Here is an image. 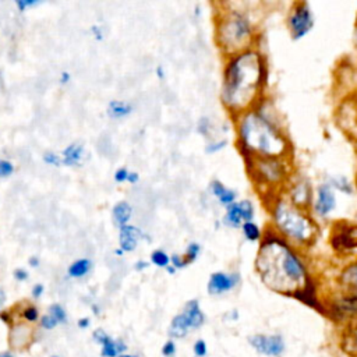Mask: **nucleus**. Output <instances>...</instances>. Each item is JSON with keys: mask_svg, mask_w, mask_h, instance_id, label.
<instances>
[{"mask_svg": "<svg viewBox=\"0 0 357 357\" xmlns=\"http://www.w3.org/2000/svg\"><path fill=\"white\" fill-rule=\"evenodd\" d=\"M231 120L236 146L244 162L252 158H293V142L284 128L283 117L269 95Z\"/></svg>", "mask_w": 357, "mask_h": 357, "instance_id": "obj_1", "label": "nucleus"}, {"mask_svg": "<svg viewBox=\"0 0 357 357\" xmlns=\"http://www.w3.org/2000/svg\"><path fill=\"white\" fill-rule=\"evenodd\" d=\"M269 63L255 46L225 59L219 99L231 119L250 110L266 96Z\"/></svg>", "mask_w": 357, "mask_h": 357, "instance_id": "obj_2", "label": "nucleus"}, {"mask_svg": "<svg viewBox=\"0 0 357 357\" xmlns=\"http://www.w3.org/2000/svg\"><path fill=\"white\" fill-rule=\"evenodd\" d=\"M254 266L268 289L286 297L312 278L304 251L293 247L269 226L264 227Z\"/></svg>", "mask_w": 357, "mask_h": 357, "instance_id": "obj_3", "label": "nucleus"}, {"mask_svg": "<svg viewBox=\"0 0 357 357\" xmlns=\"http://www.w3.org/2000/svg\"><path fill=\"white\" fill-rule=\"evenodd\" d=\"M269 213V227L293 247L304 251L319 236L318 220L310 211L293 205L282 192L261 197Z\"/></svg>", "mask_w": 357, "mask_h": 357, "instance_id": "obj_4", "label": "nucleus"}, {"mask_svg": "<svg viewBox=\"0 0 357 357\" xmlns=\"http://www.w3.org/2000/svg\"><path fill=\"white\" fill-rule=\"evenodd\" d=\"M215 43L226 57L255 47L259 32L252 14L238 3H216Z\"/></svg>", "mask_w": 357, "mask_h": 357, "instance_id": "obj_5", "label": "nucleus"}, {"mask_svg": "<svg viewBox=\"0 0 357 357\" xmlns=\"http://www.w3.org/2000/svg\"><path fill=\"white\" fill-rule=\"evenodd\" d=\"M244 165L250 181L261 192V197L282 192L294 173V162L290 156L252 158Z\"/></svg>", "mask_w": 357, "mask_h": 357, "instance_id": "obj_6", "label": "nucleus"}, {"mask_svg": "<svg viewBox=\"0 0 357 357\" xmlns=\"http://www.w3.org/2000/svg\"><path fill=\"white\" fill-rule=\"evenodd\" d=\"M315 25L314 11L308 1H296L291 4L286 17V28L291 40H301Z\"/></svg>", "mask_w": 357, "mask_h": 357, "instance_id": "obj_7", "label": "nucleus"}, {"mask_svg": "<svg viewBox=\"0 0 357 357\" xmlns=\"http://www.w3.org/2000/svg\"><path fill=\"white\" fill-rule=\"evenodd\" d=\"M314 192L315 188L312 187L311 180L304 176V174H298V173H293L290 180L287 181V184L284 185L282 194L296 206L301 208V209H311L312 205V199H314Z\"/></svg>", "mask_w": 357, "mask_h": 357, "instance_id": "obj_8", "label": "nucleus"}, {"mask_svg": "<svg viewBox=\"0 0 357 357\" xmlns=\"http://www.w3.org/2000/svg\"><path fill=\"white\" fill-rule=\"evenodd\" d=\"M329 244L337 254H350L357 250V225L337 222L332 227Z\"/></svg>", "mask_w": 357, "mask_h": 357, "instance_id": "obj_9", "label": "nucleus"}, {"mask_svg": "<svg viewBox=\"0 0 357 357\" xmlns=\"http://www.w3.org/2000/svg\"><path fill=\"white\" fill-rule=\"evenodd\" d=\"M337 206V198H336V191L326 183L322 181L321 184L317 185L315 192H314V199L311 205V215L318 220L328 219L333 211Z\"/></svg>", "mask_w": 357, "mask_h": 357, "instance_id": "obj_10", "label": "nucleus"}, {"mask_svg": "<svg viewBox=\"0 0 357 357\" xmlns=\"http://www.w3.org/2000/svg\"><path fill=\"white\" fill-rule=\"evenodd\" d=\"M255 215H257V209L251 199H248V198L237 199L234 204L225 208L222 225L229 229L240 230V227L244 222L255 220Z\"/></svg>", "mask_w": 357, "mask_h": 357, "instance_id": "obj_11", "label": "nucleus"}, {"mask_svg": "<svg viewBox=\"0 0 357 357\" xmlns=\"http://www.w3.org/2000/svg\"><path fill=\"white\" fill-rule=\"evenodd\" d=\"M248 343L259 356L265 357H280L286 350L284 337L279 333H254L248 336Z\"/></svg>", "mask_w": 357, "mask_h": 357, "instance_id": "obj_12", "label": "nucleus"}, {"mask_svg": "<svg viewBox=\"0 0 357 357\" xmlns=\"http://www.w3.org/2000/svg\"><path fill=\"white\" fill-rule=\"evenodd\" d=\"M337 127L350 138L357 141V96L343 99L336 109Z\"/></svg>", "mask_w": 357, "mask_h": 357, "instance_id": "obj_13", "label": "nucleus"}, {"mask_svg": "<svg viewBox=\"0 0 357 357\" xmlns=\"http://www.w3.org/2000/svg\"><path fill=\"white\" fill-rule=\"evenodd\" d=\"M241 284V275L237 271H216L209 275L206 283V291L212 297H219L231 293Z\"/></svg>", "mask_w": 357, "mask_h": 357, "instance_id": "obj_14", "label": "nucleus"}, {"mask_svg": "<svg viewBox=\"0 0 357 357\" xmlns=\"http://www.w3.org/2000/svg\"><path fill=\"white\" fill-rule=\"evenodd\" d=\"M35 339V329L32 325L15 319L8 326V346L11 351H25L31 347Z\"/></svg>", "mask_w": 357, "mask_h": 357, "instance_id": "obj_15", "label": "nucleus"}, {"mask_svg": "<svg viewBox=\"0 0 357 357\" xmlns=\"http://www.w3.org/2000/svg\"><path fill=\"white\" fill-rule=\"evenodd\" d=\"M92 340L100 347V357H119L128 350L124 339L113 337L102 328H96L92 332Z\"/></svg>", "mask_w": 357, "mask_h": 357, "instance_id": "obj_16", "label": "nucleus"}, {"mask_svg": "<svg viewBox=\"0 0 357 357\" xmlns=\"http://www.w3.org/2000/svg\"><path fill=\"white\" fill-rule=\"evenodd\" d=\"M145 238L142 230L134 225H126L119 229V248L123 252H132L137 250L138 243Z\"/></svg>", "mask_w": 357, "mask_h": 357, "instance_id": "obj_17", "label": "nucleus"}, {"mask_svg": "<svg viewBox=\"0 0 357 357\" xmlns=\"http://www.w3.org/2000/svg\"><path fill=\"white\" fill-rule=\"evenodd\" d=\"M208 191L209 194L216 199V202L223 206L227 208L229 205L234 204L238 198V192L234 188L227 187L225 183H222L219 178H213L209 185H208Z\"/></svg>", "mask_w": 357, "mask_h": 357, "instance_id": "obj_18", "label": "nucleus"}, {"mask_svg": "<svg viewBox=\"0 0 357 357\" xmlns=\"http://www.w3.org/2000/svg\"><path fill=\"white\" fill-rule=\"evenodd\" d=\"M340 347L350 357H357V317L346 324L340 336Z\"/></svg>", "mask_w": 357, "mask_h": 357, "instance_id": "obj_19", "label": "nucleus"}, {"mask_svg": "<svg viewBox=\"0 0 357 357\" xmlns=\"http://www.w3.org/2000/svg\"><path fill=\"white\" fill-rule=\"evenodd\" d=\"M337 283L343 291L357 293V257L342 268L337 276Z\"/></svg>", "mask_w": 357, "mask_h": 357, "instance_id": "obj_20", "label": "nucleus"}, {"mask_svg": "<svg viewBox=\"0 0 357 357\" xmlns=\"http://www.w3.org/2000/svg\"><path fill=\"white\" fill-rule=\"evenodd\" d=\"M181 312L187 317V319H188V322H190L192 331H197V329L202 328L204 324H205V321H206V317H205V314H204V311H202V308H201V304H199V300H198V298H191V300H188V301L184 304Z\"/></svg>", "mask_w": 357, "mask_h": 357, "instance_id": "obj_21", "label": "nucleus"}, {"mask_svg": "<svg viewBox=\"0 0 357 357\" xmlns=\"http://www.w3.org/2000/svg\"><path fill=\"white\" fill-rule=\"evenodd\" d=\"M191 325L187 319V317L180 311L178 314H176L169 326H167V336L169 339H173V340H177V339H184L188 336V333L191 332Z\"/></svg>", "mask_w": 357, "mask_h": 357, "instance_id": "obj_22", "label": "nucleus"}, {"mask_svg": "<svg viewBox=\"0 0 357 357\" xmlns=\"http://www.w3.org/2000/svg\"><path fill=\"white\" fill-rule=\"evenodd\" d=\"M132 218V206L128 201H119L112 208V219L119 229L128 225Z\"/></svg>", "mask_w": 357, "mask_h": 357, "instance_id": "obj_23", "label": "nucleus"}, {"mask_svg": "<svg viewBox=\"0 0 357 357\" xmlns=\"http://www.w3.org/2000/svg\"><path fill=\"white\" fill-rule=\"evenodd\" d=\"M84 158V145L79 142H73L67 145L61 152V165L66 166H79Z\"/></svg>", "mask_w": 357, "mask_h": 357, "instance_id": "obj_24", "label": "nucleus"}, {"mask_svg": "<svg viewBox=\"0 0 357 357\" xmlns=\"http://www.w3.org/2000/svg\"><path fill=\"white\" fill-rule=\"evenodd\" d=\"M92 266H93V264L89 258H79V259H75L67 268V275L73 279H82L91 273Z\"/></svg>", "mask_w": 357, "mask_h": 357, "instance_id": "obj_25", "label": "nucleus"}, {"mask_svg": "<svg viewBox=\"0 0 357 357\" xmlns=\"http://www.w3.org/2000/svg\"><path fill=\"white\" fill-rule=\"evenodd\" d=\"M134 107L126 100H110L107 105V116L112 119H124L132 113Z\"/></svg>", "mask_w": 357, "mask_h": 357, "instance_id": "obj_26", "label": "nucleus"}, {"mask_svg": "<svg viewBox=\"0 0 357 357\" xmlns=\"http://www.w3.org/2000/svg\"><path fill=\"white\" fill-rule=\"evenodd\" d=\"M240 230H241L244 240H247L248 243H259L262 238V233H264V227H261L255 220L244 222L241 225Z\"/></svg>", "mask_w": 357, "mask_h": 357, "instance_id": "obj_27", "label": "nucleus"}, {"mask_svg": "<svg viewBox=\"0 0 357 357\" xmlns=\"http://www.w3.org/2000/svg\"><path fill=\"white\" fill-rule=\"evenodd\" d=\"M326 183L335 190L346 195H351L354 192V183L346 176H332L326 180Z\"/></svg>", "mask_w": 357, "mask_h": 357, "instance_id": "obj_28", "label": "nucleus"}, {"mask_svg": "<svg viewBox=\"0 0 357 357\" xmlns=\"http://www.w3.org/2000/svg\"><path fill=\"white\" fill-rule=\"evenodd\" d=\"M195 131H197L202 138H205L206 141H211V139H212V135H213V131H215V124H213L212 119H211L209 116H201V117L197 120Z\"/></svg>", "mask_w": 357, "mask_h": 357, "instance_id": "obj_29", "label": "nucleus"}, {"mask_svg": "<svg viewBox=\"0 0 357 357\" xmlns=\"http://www.w3.org/2000/svg\"><path fill=\"white\" fill-rule=\"evenodd\" d=\"M40 311H39V308L35 305V304H26V305H24L22 308H21V311H20V314H18V318H20V321H22V322H26V324H29V325H35V324H38L39 322V319H40Z\"/></svg>", "mask_w": 357, "mask_h": 357, "instance_id": "obj_30", "label": "nucleus"}, {"mask_svg": "<svg viewBox=\"0 0 357 357\" xmlns=\"http://www.w3.org/2000/svg\"><path fill=\"white\" fill-rule=\"evenodd\" d=\"M149 262L152 265H155L156 268H162L166 269L170 265V254H167L165 250L162 248H156L151 252L149 255Z\"/></svg>", "mask_w": 357, "mask_h": 357, "instance_id": "obj_31", "label": "nucleus"}, {"mask_svg": "<svg viewBox=\"0 0 357 357\" xmlns=\"http://www.w3.org/2000/svg\"><path fill=\"white\" fill-rule=\"evenodd\" d=\"M49 315H52L57 322L59 325H64L68 322V314L66 311V308L60 304V303H53L47 307V311H46Z\"/></svg>", "mask_w": 357, "mask_h": 357, "instance_id": "obj_32", "label": "nucleus"}, {"mask_svg": "<svg viewBox=\"0 0 357 357\" xmlns=\"http://www.w3.org/2000/svg\"><path fill=\"white\" fill-rule=\"evenodd\" d=\"M227 145H229V141L226 138H212L211 141H206L204 152L206 155H216L223 149H226Z\"/></svg>", "mask_w": 357, "mask_h": 357, "instance_id": "obj_33", "label": "nucleus"}, {"mask_svg": "<svg viewBox=\"0 0 357 357\" xmlns=\"http://www.w3.org/2000/svg\"><path fill=\"white\" fill-rule=\"evenodd\" d=\"M201 252H202V245L198 241H191V243L187 244L183 255H184L187 264L191 265V264H194L199 258Z\"/></svg>", "mask_w": 357, "mask_h": 357, "instance_id": "obj_34", "label": "nucleus"}, {"mask_svg": "<svg viewBox=\"0 0 357 357\" xmlns=\"http://www.w3.org/2000/svg\"><path fill=\"white\" fill-rule=\"evenodd\" d=\"M38 325H39L40 329H43V331H53V329H56V326H59V322H57L52 315H49V314L46 312V314H42V315H40V319H39Z\"/></svg>", "mask_w": 357, "mask_h": 357, "instance_id": "obj_35", "label": "nucleus"}, {"mask_svg": "<svg viewBox=\"0 0 357 357\" xmlns=\"http://www.w3.org/2000/svg\"><path fill=\"white\" fill-rule=\"evenodd\" d=\"M170 265L176 269V271H181V269H185L188 266L185 258L183 254H177V252H173L170 254Z\"/></svg>", "mask_w": 357, "mask_h": 357, "instance_id": "obj_36", "label": "nucleus"}, {"mask_svg": "<svg viewBox=\"0 0 357 357\" xmlns=\"http://www.w3.org/2000/svg\"><path fill=\"white\" fill-rule=\"evenodd\" d=\"M160 353L163 357H174L176 353H177V344H176V340L173 339H169L163 343L162 349H160Z\"/></svg>", "mask_w": 357, "mask_h": 357, "instance_id": "obj_37", "label": "nucleus"}, {"mask_svg": "<svg viewBox=\"0 0 357 357\" xmlns=\"http://www.w3.org/2000/svg\"><path fill=\"white\" fill-rule=\"evenodd\" d=\"M192 353L195 357H206L208 354V346L204 339H198L192 344Z\"/></svg>", "mask_w": 357, "mask_h": 357, "instance_id": "obj_38", "label": "nucleus"}, {"mask_svg": "<svg viewBox=\"0 0 357 357\" xmlns=\"http://www.w3.org/2000/svg\"><path fill=\"white\" fill-rule=\"evenodd\" d=\"M43 162L49 166H60L61 165V156H59L57 153L47 151L43 153Z\"/></svg>", "mask_w": 357, "mask_h": 357, "instance_id": "obj_39", "label": "nucleus"}, {"mask_svg": "<svg viewBox=\"0 0 357 357\" xmlns=\"http://www.w3.org/2000/svg\"><path fill=\"white\" fill-rule=\"evenodd\" d=\"M14 173V165L10 160L0 159V177H8Z\"/></svg>", "mask_w": 357, "mask_h": 357, "instance_id": "obj_40", "label": "nucleus"}, {"mask_svg": "<svg viewBox=\"0 0 357 357\" xmlns=\"http://www.w3.org/2000/svg\"><path fill=\"white\" fill-rule=\"evenodd\" d=\"M128 173H130V170H128L127 167L121 166V167H119V169L114 172L113 178H114V181H116V183H127Z\"/></svg>", "mask_w": 357, "mask_h": 357, "instance_id": "obj_41", "label": "nucleus"}, {"mask_svg": "<svg viewBox=\"0 0 357 357\" xmlns=\"http://www.w3.org/2000/svg\"><path fill=\"white\" fill-rule=\"evenodd\" d=\"M38 4H40V1H38V0H17L15 1V6L20 11H25V10H28L31 7H35Z\"/></svg>", "mask_w": 357, "mask_h": 357, "instance_id": "obj_42", "label": "nucleus"}, {"mask_svg": "<svg viewBox=\"0 0 357 357\" xmlns=\"http://www.w3.org/2000/svg\"><path fill=\"white\" fill-rule=\"evenodd\" d=\"M13 276H14V279H15L17 282H25V280H28L29 273H28V271L24 269V268H15L14 272H13Z\"/></svg>", "mask_w": 357, "mask_h": 357, "instance_id": "obj_43", "label": "nucleus"}, {"mask_svg": "<svg viewBox=\"0 0 357 357\" xmlns=\"http://www.w3.org/2000/svg\"><path fill=\"white\" fill-rule=\"evenodd\" d=\"M0 319L6 324V325H11L14 321H15V317L13 314V311H8V310H1L0 311Z\"/></svg>", "mask_w": 357, "mask_h": 357, "instance_id": "obj_44", "label": "nucleus"}, {"mask_svg": "<svg viewBox=\"0 0 357 357\" xmlns=\"http://www.w3.org/2000/svg\"><path fill=\"white\" fill-rule=\"evenodd\" d=\"M43 294H45V286H43L42 283H35V284L32 286V290H31L32 298L38 300V298H40Z\"/></svg>", "mask_w": 357, "mask_h": 357, "instance_id": "obj_45", "label": "nucleus"}, {"mask_svg": "<svg viewBox=\"0 0 357 357\" xmlns=\"http://www.w3.org/2000/svg\"><path fill=\"white\" fill-rule=\"evenodd\" d=\"M77 326H78L79 329H82V331L89 329V326H91V319H89V317H82V318H79V319L77 321Z\"/></svg>", "mask_w": 357, "mask_h": 357, "instance_id": "obj_46", "label": "nucleus"}, {"mask_svg": "<svg viewBox=\"0 0 357 357\" xmlns=\"http://www.w3.org/2000/svg\"><path fill=\"white\" fill-rule=\"evenodd\" d=\"M146 268H149V262L145 261V259H138V261L134 264V269L138 271V272H142V271H145Z\"/></svg>", "mask_w": 357, "mask_h": 357, "instance_id": "obj_47", "label": "nucleus"}, {"mask_svg": "<svg viewBox=\"0 0 357 357\" xmlns=\"http://www.w3.org/2000/svg\"><path fill=\"white\" fill-rule=\"evenodd\" d=\"M91 31L93 32V36H95L96 40H102L103 39V31H102V28L99 25H93L91 28Z\"/></svg>", "mask_w": 357, "mask_h": 357, "instance_id": "obj_48", "label": "nucleus"}, {"mask_svg": "<svg viewBox=\"0 0 357 357\" xmlns=\"http://www.w3.org/2000/svg\"><path fill=\"white\" fill-rule=\"evenodd\" d=\"M155 75H156L158 79L163 81V79L166 78V70H165V67H163V66H156V68H155Z\"/></svg>", "mask_w": 357, "mask_h": 357, "instance_id": "obj_49", "label": "nucleus"}, {"mask_svg": "<svg viewBox=\"0 0 357 357\" xmlns=\"http://www.w3.org/2000/svg\"><path fill=\"white\" fill-rule=\"evenodd\" d=\"M139 181V174L137 172H130L128 173V177H127V183L130 184H135Z\"/></svg>", "mask_w": 357, "mask_h": 357, "instance_id": "obj_50", "label": "nucleus"}, {"mask_svg": "<svg viewBox=\"0 0 357 357\" xmlns=\"http://www.w3.org/2000/svg\"><path fill=\"white\" fill-rule=\"evenodd\" d=\"M28 264H29V266L31 268H39V265H40V259H39V257H31L29 259H28Z\"/></svg>", "mask_w": 357, "mask_h": 357, "instance_id": "obj_51", "label": "nucleus"}, {"mask_svg": "<svg viewBox=\"0 0 357 357\" xmlns=\"http://www.w3.org/2000/svg\"><path fill=\"white\" fill-rule=\"evenodd\" d=\"M6 301H7V296H6L4 290L0 287V311L4 308V304H6Z\"/></svg>", "mask_w": 357, "mask_h": 357, "instance_id": "obj_52", "label": "nucleus"}, {"mask_svg": "<svg viewBox=\"0 0 357 357\" xmlns=\"http://www.w3.org/2000/svg\"><path fill=\"white\" fill-rule=\"evenodd\" d=\"M70 78H71L70 73L63 71V73H61V75H60V82H61V84H67V82L70 81Z\"/></svg>", "mask_w": 357, "mask_h": 357, "instance_id": "obj_53", "label": "nucleus"}, {"mask_svg": "<svg viewBox=\"0 0 357 357\" xmlns=\"http://www.w3.org/2000/svg\"><path fill=\"white\" fill-rule=\"evenodd\" d=\"M226 317H229V319H231V321H236V319L238 318V311H237V310L227 311V312H226Z\"/></svg>", "mask_w": 357, "mask_h": 357, "instance_id": "obj_54", "label": "nucleus"}, {"mask_svg": "<svg viewBox=\"0 0 357 357\" xmlns=\"http://www.w3.org/2000/svg\"><path fill=\"white\" fill-rule=\"evenodd\" d=\"M0 357H17V356L11 350H4V351H0Z\"/></svg>", "mask_w": 357, "mask_h": 357, "instance_id": "obj_55", "label": "nucleus"}, {"mask_svg": "<svg viewBox=\"0 0 357 357\" xmlns=\"http://www.w3.org/2000/svg\"><path fill=\"white\" fill-rule=\"evenodd\" d=\"M91 310H92V312H93L95 315H99V314H100V307H99L98 304H92V305H91Z\"/></svg>", "mask_w": 357, "mask_h": 357, "instance_id": "obj_56", "label": "nucleus"}, {"mask_svg": "<svg viewBox=\"0 0 357 357\" xmlns=\"http://www.w3.org/2000/svg\"><path fill=\"white\" fill-rule=\"evenodd\" d=\"M165 271H166V272H167V273H169V275H174V273H176V272H177V271H176V269H174V268H173V266H172V265H169V266H167V268H166V269H165Z\"/></svg>", "mask_w": 357, "mask_h": 357, "instance_id": "obj_57", "label": "nucleus"}, {"mask_svg": "<svg viewBox=\"0 0 357 357\" xmlns=\"http://www.w3.org/2000/svg\"><path fill=\"white\" fill-rule=\"evenodd\" d=\"M194 15H195L197 18L201 15V7H199V6H195V8H194Z\"/></svg>", "mask_w": 357, "mask_h": 357, "instance_id": "obj_58", "label": "nucleus"}, {"mask_svg": "<svg viewBox=\"0 0 357 357\" xmlns=\"http://www.w3.org/2000/svg\"><path fill=\"white\" fill-rule=\"evenodd\" d=\"M354 45L357 49V18H356V25H354Z\"/></svg>", "mask_w": 357, "mask_h": 357, "instance_id": "obj_59", "label": "nucleus"}, {"mask_svg": "<svg viewBox=\"0 0 357 357\" xmlns=\"http://www.w3.org/2000/svg\"><path fill=\"white\" fill-rule=\"evenodd\" d=\"M119 357H139L138 354H134V353H124V354H121V356H119Z\"/></svg>", "mask_w": 357, "mask_h": 357, "instance_id": "obj_60", "label": "nucleus"}, {"mask_svg": "<svg viewBox=\"0 0 357 357\" xmlns=\"http://www.w3.org/2000/svg\"><path fill=\"white\" fill-rule=\"evenodd\" d=\"M114 254H116V255H123V254H124V252H123V251H121V250H120V248H117V250H116V251H114Z\"/></svg>", "mask_w": 357, "mask_h": 357, "instance_id": "obj_61", "label": "nucleus"}, {"mask_svg": "<svg viewBox=\"0 0 357 357\" xmlns=\"http://www.w3.org/2000/svg\"><path fill=\"white\" fill-rule=\"evenodd\" d=\"M354 183H356V185H357V169H356V177H354Z\"/></svg>", "mask_w": 357, "mask_h": 357, "instance_id": "obj_62", "label": "nucleus"}, {"mask_svg": "<svg viewBox=\"0 0 357 357\" xmlns=\"http://www.w3.org/2000/svg\"><path fill=\"white\" fill-rule=\"evenodd\" d=\"M50 357H60V356H56V354H54V356H50Z\"/></svg>", "mask_w": 357, "mask_h": 357, "instance_id": "obj_63", "label": "nucleus"}]
</instances>
